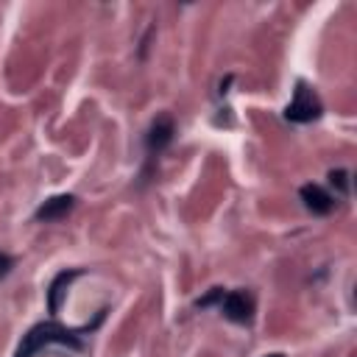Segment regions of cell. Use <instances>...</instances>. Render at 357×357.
I'll return each instance as SVG.
<instances>
[{
	"label": "cell",
	"mask_w": 357,
	"mask_h": 357,
	"mask_svg": "<svg viewBox=\"0 0 357 357\" xmlns=\"http://www.w3.org/2000/svg\"><path fill=\"white\" fill-rule=\"evenodd\" d=\"M103 318H106V307L95 315L92 324H86V326H81V329L61 326L59 321H42V324H33V326L22 335V340H20L17 351H14V357H33V354H36L39 349H45V346H70L73 351H81V349H84L81 335H84V332H92Z\"/></svg>",
	"instance_id": "obj_1"
},
{
	"label": "cell",
	"mask_w": 357,
	"mask_h": 357,
	"mask_svg": "<svg viewBox=\"0 0 357 357\" xmlns=\"http://www.w3.org/2000/svg\"><path fill=\"white\" fill-rule=\"evenodd\" d=\"M324 114V103H321V98H318V92L307 84V81H296V89H293V98H290V103L284 106V112H282V117L287 120V123H312V120H318Z\"/></svg>",
	"instance_id": "obj_2"
},
{
	"label": "cell",
	"mask_w": 357,
	"mask_h": 357,
	"mask_svg": "<svg viewBox=\"0 0 357 357\" xmlns=\"http://www.w3.org/2000/svg\"><path fill=\"white\" fill-rule=\"evenodd\" d=\"M218 310H220V315L226 321L240 324V326H248L254 321L257 304H254V296L245 287H240V290H223V296L218 301Z\"/></svg>",
	"instance_id": "obj_3"
},
{
	"label": "cell",
	"mask_w": 357,
	"mask_h": 357,
	"mask_svg": "<svg viewBox=\"0 0 357 357\" xmlns=\"http://www.w3.org/2000/svg\"><path fill=\"white\" fill-rule=\"evenodd\" d=\"M173 137H176V120L165 112V114H156L153 120H151V126H148V131H145V153H148V170H151V165H153V159L173 142ZM148 170H145V176H148Z\"/></svg>",
	"instance_id": "obj_4"
},
{
	"label": "cell",
	"mask_w": 357,
	"mask_h": 357,
	"mask_svg": "<svg viewBox=\"0 0 357 357\" xmlns=\"http://www.w3.org/2000/svg\"><path fill=\"white\" fill-rule=\"evenodd\" d=\"M73 206H75V195H70V192L50 195V198H45V201L36 206L33 218H36L39 223H56V220L67 218V215L73 212Z\"/></svg>",
	"instance_id": "obj_5"
},
{
	"label": "cell",
	"mask_w": 357,
	"mask_h": 357,
	"mask_svg": "<svg viewBox=\"0 0 357 357\" xmlns=\"http://www.w3.org/2000/svg\"><path fill=\"white\" fill-rule=\"evenodd\" d=\"M298 198H301L304 209L312 212V215H329V212L335 209V201H337V198H335L326 187H321V184H304V187L298 190Z\"/></svg>",
	"instance_id": "obj_6"
},
{
	"label": "cell",
	"mask_w": 357,
	"mask_h": 357,
	"mask_svg": "<svg viewBox=\"0 0 357 357\" xmlns=\"http://www.w3.org/2000/svg\"><path fill=\"white\" fill-rule=\"evenodd\" d=\"M84 271L81 268H73V271H61L53 282H50V287H47V310H50V315H56L59 310H61V298H64V287L75 279V276H81Z\"/></svg>",
	"instance_id": "obj_7"
},
{
	"label": "cell",
	"mask_w": 357,
	"mask_h": 357,
	"mask_svg": "<svg viewBox=\"0 0 357 357\" xmlns=\"http://www.w3.org/2000/svg\"><path fill=\"white\" fill-rule=\"evenodd\" d=\"M329 187L335 190L332 195L335 198H346L349 192H351V173L349 170H343V167H337V170H329Z\"/></svg>",
	"instance_id": "obj_8"
},
{
	"label": "cell",
	"mask_w": 357,
	"mask_h": 357,
	"mask_svg": "<svg viewBox=\"0 0 357 357\" xmlns=\"http://www.w3.org/2000/svg\"><path fill=\"white\" fill-rule=\"evenodd\" d=\"M223 290H226V287H209V293H206V296L195 298V307H198V310H206V307H218V301H220Z\"/></svg>",
	"instance_id": "obj_9"
},
{
	"label": "cell",
	"mask_w": 357,
	"mask_h": 357,
	"mask_svg": "<svg viewBox=\"0 0 357 357\" xmlns=\"http://www.w3.org/2000/svg\"><path fill=\"white\" fill-rule=\"evenodd\" d=\"M11 268H14V257L6 254V251H0V279H6L11 273Z\"/></svg>",
	"instance_id": "obj_10"
},
{
	"label": "cell",
	"mask_w": 357,
	"mask_h": 357,
	"mask_svg": "<svg viewBox=\"0 0 357 357\" xmlns=\"http://www.w3.org/2000/svg\"><path fill=\"white\" fill-rule=\"evenodd\" d=\"M262 357H284L282 351H271V354H262Z\"/></svg>",
	"instance_id": "obj_11"
}]
</instances>
